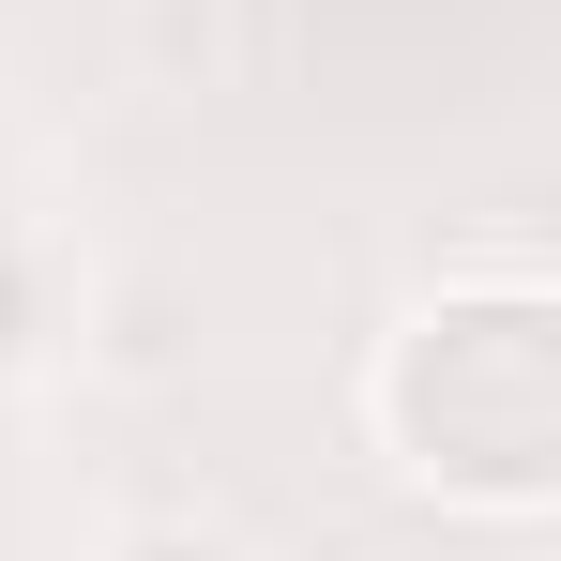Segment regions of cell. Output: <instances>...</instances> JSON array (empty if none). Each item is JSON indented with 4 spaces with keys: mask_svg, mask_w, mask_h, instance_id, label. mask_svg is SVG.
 <instances>
[{
    "mask_svg": "<svg viewBox=\"0 0 561 561\" xmlns=\"http://www.w3.org/2000/svg\"><path fill=\"white\" fill-rule=\"evenodd\" d=\"M365 440L410 501L531 531L561 501V288L547 274H440L365 350Z\"/></svg>",
    "mask_w": 561,
    "mask_h": 561,
    "instance_id": "obj_1",
    "label": "cell"
},
{
    "mask_svg": "<svg viewBox=\"0 0 561 561\" xmlns=\"http://www.w3.org/2000/svg\"><path fill=\"white\" fill-rule=\"evenodd\" d=\"M122 561H243V547H228V531H183V516H168V531H137Z\"/></svg>",
    "mask_w": 561,
    "mask_h": 561,
    "instance_id": "obj_2",
    "label": "cell"
}]
</instances>
